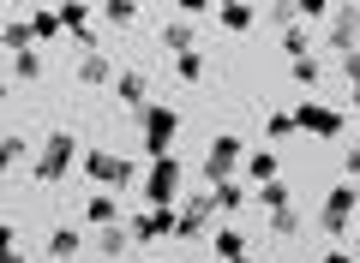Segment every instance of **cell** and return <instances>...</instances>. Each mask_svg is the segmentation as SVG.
Instances as JSON below:
<instances>
[{
	"label": "cell",
	"mask_w": 360,
	"mask_h": 263,
	"mask_svg": "<svg viewBox=\"0 0 360 263\" xmlns=\"http://www.w3.org/2000/svg\"><path fill=\"white\" fill-rule=\"evenodd\" d=\"M174 234V210H139L127 222V239L132 245H156V239H168Z\"/></svg>",
	"instance_id": "obj_11"
},
{
	"label": "cell",
	"mask_w": 360,
	"mask_h": 263,
	"mask_svg": "<svg viewBox=\"0 0 360 263\" xmlns=\"http://www.w3.org/2000/svg\"><path fill=\"white\" fill-rule=\"evenodd\" d=\"M180 180H186L180 156H150V168H144V210H174Z\"/></svg>",
	"instance_id": "obj_1"
},
{
	"label": "cell",
	"mask_w": 360,
	"mask_h": 263,
	"mask_svg": "<svg viewBox=\"0 0 360 263\" xmlns=\"http://www.w3.org/2000/svg\"><path fill=\"white\" fill-rule=\"evenodd\" d=\"M103 18H108L115 30H127V25H139V6H132V0H108V6H103Z\"/></svg>",
	"instance_id": "obj_30"
},
{
	"label": "cell",
	"mask_w": 360,
	"mask_h": 263,
	"mask_svg": "<svg viewBox=\"0 0 360 263\" xmlns=\"http://www.w3.org/2000/svg\"><path fill=\"white\" fill-rule=\"evenodd\" d=\"M54 18H60V30H66V36H72V42H78L84 54L96 48V25H90L96 13H90L84 0H66V6H54Z\"/></svg>",
	"instance_id": "obj_10"
},
{
	"label": "cell",
	"mask_w": 360,
	"mask_h": 263,
	"mask_svg": "<svg viewBox=\"0 0 360 263\" xmlns=\"http://www.w3.org/2000/svg\"><path fill=\"white\" fill-rule=\"evenodd\" d=\"M156 48L174 54V60H180V54H193V48H198V25H186V18H168V25L156 30Z\"/></svg>",
	"instance_id": "obj_13"
},
{
	"label": "cell",
	"mask_w": 360,
	"mask_h": 263,
	"mask_svg": "<svg viewBox=\"0 0 360 263\" xmlns=\"http://www.w3.org/2000/svg\"><path fill=\"white\" fill-rule=\"evenodd\" d=\"M319 263H354V257H348V245H330V251H324Z\"/></svg>",
	"instance_id": "obj_37"
},
{
	"label": "cell",
	"mask_w": 360,
	"mask_h": 263,
	"mask_svg": "<svg viewBox=\"0 0 360 263\" xmlns=\"http://www.w3.org/2000/svg\"><path fill=\"white\" fill-rule=\"evenodd\" d=\"M288 114H295V132H312V138H324V144H336L348 132V114L330 108V102H300V108H288Z\"/></svg>",
	"instance_id": "obj_6"
},
{
	"label": "cell",
	"mask_w": 360,
	"mask_h": 263,
	"mask_svg": "<svg viewBox=\"0 0 360 263\" xmlns=\"http://www.w3.org/2000/svg\"><path fill=\"white\" fill-rule=\"evenodd\" d=\"M354 251H360V215H354Z\"/></svg>",
	"instance_id": "obj_39"
},
{
	"label": "cell",
	"mask_w": 360,
	"mask_h": 263,
	"mask_svg": "<svg viewBox=\"0 0 360 263\" xmlns=\"http://www.w3.org/2000/svg\"><path fill=\"white\" fill-rule=\"evenodd\" d=\"M25 25H30V42H54V36H60V18H54V6H37Z\"/></svg>",
	"instance_id": "obj_21"
},
{
	"label": "cell",
	"mask_w": 360,
	"mask_h": 263,
	"mask_svg": "<svg viewBox=\"0 0 360 263\" xmlns=\"http://www.w3.org/2000/svg\"><path fill=\"white\" fill-rule=\"evenodd\" d=\"M108 90H115V102H120V108H132V114H139L144 102H150V78H144L139 66H120V72H115V84H108Z\"/></svg>",
	"instance_id": "obj_12"
},
{
	"label": "cell",
	"mask_w": 360,
	"mask_h": 263,
	"mask_svg": "<svg viewBox=\"0 0 360 263\" xmlns=\"http://www.w3.org/2000/svg\"><path fill=\"white\" fill-rule=\"evenodd\" d=\"M0 263H25V257H18V234L6 222H0Z\"/></svg>",
	"instance_id": "obj_34"
},
{
	"label": "cell",
	"mask_w": 360,
	"mask_h": 263,
	"mask_svg": "<svg viewBox=\"0 0 360 263\" xmlns=\"http://www.w3.org/2000/svg\"><path fill=\"white\" fill-rule=\"evenodd\" d=\"M210 215H217V203H210V191H193V198L174 203V234L180 239H198L210 227Z\"/></svg>",
	"instance_id": "obj_8"
},
{
	"label": "cell",
	"mask_w": 360,
	"mask_h": 263,
	"mask_svg": "<svg viewBox=\"0 0 360 263\" xmlns=\"http://www.w3.org/2000/svg\"><path fill=\"white\" fill-rule=\"evenodd\" d=\"M6 72H13L18 84H37V78H42V54H37V48H25V54H13V66H6Z\"/></svg>",
	"instance_id": "obj_25"
},
{
	"label": "cell",
	"mask_w": 360,
	"mask_h": 263,
	"mask_svg": "<svg viewBox=\"0 0 360 263\" xmlns=\"http://www.w3.org/2000/svg\"><path fill=\"white\" fill-rule=\"evenodd\" d=\"M139 263H156V257H139Z\"/></svg>",
	"instance_id": "obj_42"
},
{
	"label": "cell",
	"mask_w": 360,
	"mask_h": 263,
	"mask_svg": "<svg viewBox=\"0 0 360 263\" xmlns=\"http://www.w3.org/2000/svg\"><path fill=\"white\" fill-rule=\"evenodd\" d=\"M210 203H217V210H246L252 191H246V180H222V186H210Z\"/></svg>",
	"instance_id": "obj_18"
},
{
	"label": "cell",
	"mask_w": 360,
	"mask_h": 263,
	"mask_svg": "<svg viewBox=\"0 0 360 263\" xmlns=\"http://www.w3.org/2000/svg\"><path fill=\"white\" fill-rule=\"evenodd\" d=\"M115 72H120V66L108 60L103 48H90L84 60H78V84H84V90H108V84H115Z\"/></svg>",
	"instance_id": "obj_14"
},
{
	"label": "cell",
	"mask_w": 360,
	"mask_h": 263,
	"mask_svg": "<svg viewBox=\"0 0 360 263\" xmlns=\"http://www.w3.org/2000/svg\"><path fill=\"white\" fill-rule=\"evenodd\" d=\"M283 54H288V60H307V54H312L307 25H288V30H283Z\"/></svg>",
	"instance_id": "obj_29"
},
{
	"label": "cell",
	"mask_w": 360,
	"mask_h": 263,
	"mask_svg": "<svg viewBox=\"0 0 360 263\" xmlns=\"http://www.w3.org/2000/svg\"><path fill=\"white\" fill-rule=\"evenodd\" d=\"M336 6H324V0H295V25H312V18H330Z\"/></svg>",
	"instance_id": "obj_32"
},
{
	"label": "cell",
	"mask_w": 360,
	"mask_h": 263,
	"mask_svg": "<svg viewBox=\"0 0 360 263\" xmlns=\"http://www.w3.org/2000/svg\"><path fill=\"white\" fill-rule=\"evenodd\" d=\"M295 227H300V215H295V210H270V234H276V239H288Z\"/></svg>",
	"instance_id": "obj_33"
},
{
	"label": "cell",
	"mask_w": 360,
	"mask_h": 263,
	"mask_svg": "<svg viewBox=\"0 0 360 263\" xmlns=\"http://www.w3.org/2000/svg\"><path fill=\"white\" fill-rule=\"evenodd\" d=\"M139 138H144V156H174L180 114L162 108V102H144V108H139Z\"/></svg>",
	"instance_id": "obj_3"
},
{
	"label": "cell",
	"mask_w": 360,
	"mask_h": 263,
	"mask_svg": "<svg viewBox=\"0 0 360 263\" xmlns=\"http://www.w3.org/2000/svg\"><path fill=\"white\" fill-rule=\"evenodd\" d=\"M348 96H354V108H360V84H348Z\"/></svg>",
	"instance_id": "obj_38"
},
{
	"label": "cell",
	"mask_w": 360,
	"mask_h": 263,
	"mask_svg": "<svg viewBox=\"0 0 360 263\" xmlns=\"http://www.w3.org/2000/svg\"><path fill=\"white\" fill-rule=\"evenodd\" d=\"M342 78H348V84H360V48L342 54Z\"/></svg>",
	"instance_id": "obj_35"
},
{
	"label": "cell",
	"mask_w": 360,
	"mask_h": 263,
	"mask_svg": "<svg viewBox=\"0 0 360 263\" xmlns=\"http://www.w3.org/2000/svg\"><path fill=\"white\" fill-rule=\"evenodd\" d=\"M240 168H246V191H252V186H270V180H283V174H276V168H283V162H276V150H252Z\"/></svg>",
	"instance_id": "obj_17"
},
{
	"label": "cell",
	"mask_w": 360,
	"mask_h": 263,
	"mask_svg": "<svg viewBox=\"0 0 360 263\" xmlns=\"http://www.w3.org/2000/svg\"><path fill=\"white\" fill-rule=\"evenodd\" d=\"M229 263H258V257H229Z\"/></svg>",
	"instance_id": "obj_41"
},
{
	"label": "cell",
	"mask_w": 360,
	"mask_h": 263,
	"mask_svg": "<svg viewBox=\"0 0 360 263\" xmlns=\"http://www.w3.org/2000/svg\"><path fill=\"white\" fill-rule=\"evenodd\" d=\"M210 251H217L222 263H229V257H246V239L234 234V227H217V234H210Z\"/></svg>",
	"instance_id": "obj_24"
},
{
	"label": "cell",
	"mask_w": 360,
	"mask_h": 263,
	"mask_svg": "<svg viewBox=\"0 0 360 263\" xmlns=\"http://www.w3.org/2000/svg\"><path fill=\"white\" fill-rule=\"evenodd\" d=\"M264 138H270V144H283V138H295V114H288V108L264 114Z\"/></svg>",
	"instance_id": "obj_27"
},
{
	"label": "cell",
	"mask_w": 360,
	"mask_h": 263,
	"mask_svg": "<svg viewBox=\"0 0 360 263\" xmlns=\"http://www.w3.org/2000/svg\"><path fill=\"white\" fill-rule=\"evenodd\" d=\"M6 96H13V90H6V84H0V108H6Z\"/></svg>",
	"instance_id": "obj_40"
},
{
	"label": "cell",
	"mask_w": 360,
	"mask_h": 263,
	"mask_svg": "<svg viewBox=\"0 0 360 263\" xmlns=\"http://www.w3.org/2000/svg\"><path fill=\"white\" fill-rule=\"evenodd\" d=\"M342 168H348V186H354V180H360V144L348 150V162H342Z\"/></svg>",
	"instance_id": "obj_36"
},
{
	"label": "cell",
	"mask_w": 360,
	"mask_h": 263,
	"mask_svg": "<svg viewBox=\"0 0 360 263\" xmlns=\"http://www.w3.org/2000/svg\"><path fill=\"white\" fill-rule=\"evenodd\" d=\"M354 215H360V186H348V180L330 186V198H324V210H319V227L330 239H342L348 227H354Z\"/></svg>",
	"instance_id": "obj_7"
},
{
	"label": "cell",
	"mask_w": 360,
	"mask_h": 263,
	"mask_svg": "<svg viewBox=\"0 0 360 263\" xmlns=\"http://www.w3.org/2000/svg\"><path fill=\"white\" fill-rule=\"evenodd\" d=\"M78 245H84V234H78V227H54V234H49V257H54V263H72Z\"/></svg>",
	"instance_id": "obj_19"
},
{
	"label": "cell",
	"mask_w": 360,
	"mask_h": 263,
	"mask_svg": "<svg viewBox=\"0 0 360 263\" xmlns=\"http://www.w3.org/2000/svg\"><path fill=\"white\" fill-rule=\"evenodd\" d=\"M240 162H246V144L234 138V132L210 138V150H205V168H198V174H205V191H210V186H222V180H234V174H240Z\"/></svg>",
	"instance_id": "obj_5"
},
{
	"label": "cell",
	"mask_w": 360,
	"mask_h": 263,
	"mask_svg": "<svg viewBox=\"0 0 360 263\" xmlns=\"http://www.w3.org/2000/svg\"><path fill=\"white\" fill-rule=\"evenodd\" d=\"M13 162H30V144L18 138V132H13V138H0V174H13Z\"/></svg>",
	"instance_id": "obj_28"
},
{
	"label": "cell",
	"mask_w": 360,
	"mask_h": 263,
	"mask_svg": "<svg viewBox=\"0 0 360 263\" xmlns=\"http://www.w3.org/2000/svg\"><path fill=\"white\" fill-rule=\"evenodd\" d=\"M120 222V198L115 191H90L84 198V227H115Z\"/></svg>",
	"instance_id": "obj_16"
},
{
	"label": "cell",
	"mask_w": 360,
	"mask_h": 263,
	"mask_svg": "<svg viewBox=\"0 0 360 263\" xmlns=\"http://www.w3.org/2000/svg\"><path fill=\"white\" fill-rule=\"evenodd\" d=\"M0 42H6V54L37 48V42H30V25H25V18H6V25H0Z\"/></svg>",
	"instance_id": "obj_22"
},
{
	"label": "cell",
	"mask_w": 360,
	"mask_h": 263,
	"mask_svg": "<svg viewBox=\"0 0 360 263\" xmlns=\"http://www.w3.org/2000/svg\"><path fill=\"white\" fill-rule=\"evenodd\" d=\"M324 48L330 54H354L360 48V6H336L324 25Z\"/></svg>",
	"instance_id": "obj_9"
},
{
	"label": "cell",
	"mask_w": 360,
	"mask_h": 263,
	"mask_svg": "<svg viewBox=\"0 0 360 263\" xmlns=\"http://www.w3.org/2000/svg\"><path fill=\"white\" fill-rule=\"evenodd\" d=\"M72 168H78V138H72V132H49L42 150H37V162H30V174H37L42 186H60Z\"/></svg>",
	"instance_id": "obj_2"
},
{
	"label": "cell",
	"mask_w": 360,
	"mask_h": 263,
	"mask_svg": "<svg viewBox=\"0 0 360 263\" xmlns=\"http://www.w3.org/2000/svg\"><path fill=\"white\" fill-rule=\"evenodd\" d=\"M217 25L229 30V36H246V30L258 25V6H246V0H222V6H217Z\"/></svg>",
	"instance_id": "obj_15"
},
{
	"label": "cell",
	"mask_w": 360,
	"mask_h": 263,
	"mask_svg": "<svg viewBox=\"0 0 360 263\" xmlns=\"http://www.w3.org/2000/svg\"><path fill=\"white\" fill-rule=\"evenodd\" d=\"M319 72H324V66L312 60V54H307V60H288V78H295L300 90H307V84H319Z\"/></svg>",
	"instance_id": "obj_31"
},
{
	"label": "cell",
	"mask_w": 360,
	"mask_h": 263,
	"mask_svg": "<svg viewBox=\"0 0 360 263\" xmlns=\"http://www.w3.org/2000/svg\"><path fill=\"white\" fill-rule=\"evenodd\" d=\"M78 168H84V180H90L96 191H120V186L139 180V168L120 162V156H108V150H78Z\"/></svg>",
	"instance_id": "obj_4"
},
{
	"label": "cell",
	"mask_w": 360,
	"mask_h": 263,
	"mask_svg": "<svg viewBox=\"0 0 360 263\" xmlns=\"http://www.w3.org/2000/svg\"><path fill=\"white\" fill-rule=\"evenodd\" d=\"M96 245H103V257H120V251H132L127 222H115V227H96Z\"/></svg>",
	"instance_id": "obj_23"
},
{
	"label": "cell",
	"mask_w": 360,
	"mask_h": 263,
	"mask_svg": "<svg viewBox=\"0 0 360 263\" xmlns=\"http://www.w3.org/2000/svg\"><path fill=\"white\" fill-rule=\"evenodd\" d=\"M252 203H258V210H288V203H295V191H288L283 180H270V186H252Z\"/></svg>",
	"instance_id": "obj_20"
},
{
	"label": "cell",
	"mask_w": 360,
	"mask_h": 263,
	"mask_svg": "<svg viewBox=\"0 0 360 263\" xmlns=\"http://www.w3.org/2000/svg\"><path fill=\"white\" fill-rule=\"evenodd\" d=\"M174 78H180V84H205V48L180 54V60H174Z\"/></svg>",
	"instance_id": "obj_26"
}]
</instances>
